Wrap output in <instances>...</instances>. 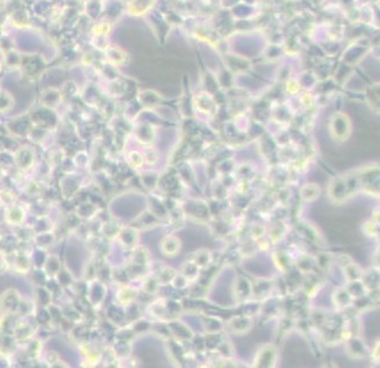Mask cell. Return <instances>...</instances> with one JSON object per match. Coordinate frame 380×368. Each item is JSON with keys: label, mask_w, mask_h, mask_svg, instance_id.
<instances>
[{"label": "cell", "mask_w": 380, "mask_h": 368, "mask_svg": "<svg viewBox=\"0 0 380 368\" xmlns=\"http://www.w3.org/2000/svg\"><path fill=\"white\" fill-rule=\"evenodd\" d=\"M276 360V350L272 347H267L260 351L258 356L256 358V366L260 365H266V366H272Z\"/></svg>", "instance_id": "cell-1"}, {"label": "cell", "mask_w": 380, "mask_h": 368, "mask_svg": "<svg viewBox=\"0 0 380 368\" xmlns=\"http://www.w3.org/2000/svg\"><path fill=\"white\" fill-rule=\"evenodd\" d=\"M181 249V242L177 237H167L162 242V250L165 255L173 256L176 255Z\"/></svg>", "instance_id": "cell-2"}]
</instances>
